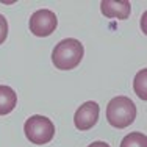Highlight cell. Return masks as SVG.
Wrapping results in <instances>:
<instances>
[{"label": "cell", "mask_w": 147, "mask_h": 147, "mask_svg": "<svg viewBox=\"0 0 147 147\" xmlns=\"http://www.w3.org/2000/svg\"><path fill=\"white\" fill-rule=\"evenodd\" d=\"M88 147H110V146L103 141H96V142H92V144H89Z\"/></svg>", "instance_id": "8fae6325"}, {"label": "cell", "mask_w": 147, "mask_h": 147, "mask_svg": "<svg viewBox=\"0 0 147 147\" xmlns=\"http://www.w3.org/2000/svg\"><path fill=\"white\" fill-rule=\"evenodd\" d=\"M99 113L100 107L97 102H94V100L85 102L74 114V124L80 131L91 130L99 121Z\"/></svg>", "instance_id": "5b68a950"}, {"label": "cell", "mask_w": 147, "mask_h": 147, "mask_svg": "<svg viewBox=\"0 0 147 147\" xmlns=\"http://www.w3.org/2000/svg\"><path fill=\"white\" fill-rule=\"evenodd\" d=\"M17 105V96L14 89L6 85H0V116L9 114Z\"/></svg>", "instance_id": "52a82bcc"}, {"label": "cell", "mask_w": 147, "mask_h": 147, "mask_svg": "<svg viewBox=\"0 0 147 147\" xmlns=\"http://www.w3.org/2000/svg\"><path fill=\"white\" fill-rule=\"evenodd\" d=\"M6 36H8V22H6L5 16L0 14V44L5 42Z\"/></svg>", "instance_id": "30bf717a"}, {"label": "cell", "mask_w": 147, "mask_h": 147, "mask_svg": "<svg viewBox=\"0 0 147 147\" xmlns=\"http://www.w3.org/2000/svg\"><path fill=\"white\" fill-rule=\"evenodd\" d=\"M24 131H25V136L30 142H33L36 146H42L53 139L55 125L49 117L34 114V116H31L25 121Z\"/></svg>", "instance_id": "3957f363"}, {"label": "cell", "mask_w": 147, "mask_h": 147, "mask_svg": "<svg viewBox=\"0 0 147 147\" xmlns=\"http://www.w3.org/2000/svg\"><path fill=\"white\" fill-rule=\"evenodd\" d=\"M121 147H147V138L144 133L133 131L122 139Z\"/></svg>", "instance_id": "ba28073f"}, {"label": "cell", "mask_w": 147, "mask_h": 147, "mask_svg": "<svg viewBox=\"0 0 147 147\" xmlns=\"http://www.w3.org/2000/svg\"><path fill=\"white\" fill-rule=\"evenodd\" d=\"M136 119V107L128 97L117 96L107 107V121L116 128H125Z\"/></svg>", "instance_id": "7a4b0ae2"}, {"label": "cell", "mask_w": 147, "mask_h": 147, "mask_svg": "<svg viewBox=\"0 0 147 147\" xmlns=\"http://www.w3.org/2000/svg\"><path fill=\"white\" fill-rule=\"evenodd\" d=\"M102 14L110 19H127L130 16L131 5L127 0H103L100 3Z\"/></svg>", "instance_id": "8992f818"}, {"label": "cell", "mask_w": 147, "mask_h": 147, "mask_svg": "<svg viewBox=\"0 0 147 147\" xmlns=\"http://www.w3.org/2000/svg\"><path fill=\"white\" fill-rule=\"evenodd\" d=\"M85 55L83 44L78 39L67 38L55 45L52 52V63L59 71H72L80 64Z\"/></svg>", "instance_id": "6da1fadb"}, {"label": "cell", "mask_w": 147, "mask_h": 147, "mask_svg": "<svg viewBox=\"0 0 147 147\" xmlns=\"http://www.w3.org/2000/svg\"><path fill=\"white\" fill-rule=\"evenodd\" d=\"M146 77H147V69L138 72V75L135 77V83H133V88H135L136 94H138L139 99L146 100L147 99V91H146Z\"/></svg>", "instance_id": "9c48e42d"}, {"label": "cell", "mask_w": 147, "mask_h": 147, "mask_svg": "<svg viewBox=\"0 0 147 147\" xmlns=\"http://www.w3.org/2000/svg\"><path fill=\"white\" fill-rule=\"evenodd\" d=\"M58 25L57 14L50 9H38L30 17V31L34 36H50Z\"/></svg>", "instance_id": "277c9868"}]
</instances>
